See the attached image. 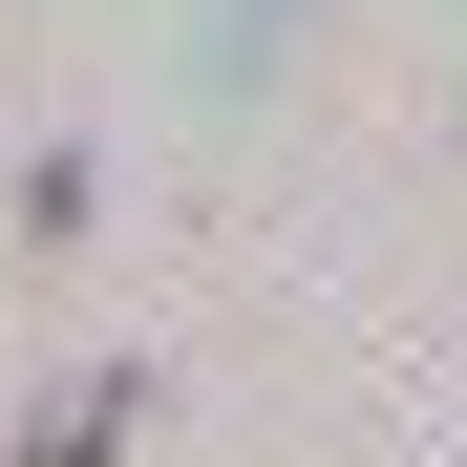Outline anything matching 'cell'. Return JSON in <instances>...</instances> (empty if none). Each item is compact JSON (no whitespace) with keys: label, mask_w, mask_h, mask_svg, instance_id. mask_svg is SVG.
Returning <instances> with one entry per match:
<instances>
[{"label":"cell","mask_w":467,"mask_h":467,"mask_svg":"<svg viewBox=\"0 0 467 467\" xmlns=\"http://www.w3.org/2000/svg\"><path fill=\"white\" fill-rule=\"evenodd\" d=\"M107 446H128V382H64V404L22 425V467H107Z\"/></svg>","instance_id":"6da1fadb"}]
</instances>
